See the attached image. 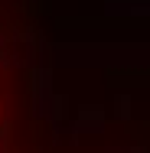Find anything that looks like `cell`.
I'll return each instance as SVG.
<instances>
[{
    "label": "cell",
    "mask_w": 150,
    "mask_h": 153,
    "mask_svg": "<svg viewBox=\"0 0 150 153\" xmlns=\"http://www.w3.org/2000/svg\"><path fill=\"white\" fill-rule=\"evenodd\" d=\"M20 46H16V23L0 0V153L13 130V111L20 104Z\"/></svg>",
    "instance_id": "obj_1"
}]
</instances>
